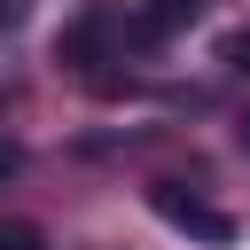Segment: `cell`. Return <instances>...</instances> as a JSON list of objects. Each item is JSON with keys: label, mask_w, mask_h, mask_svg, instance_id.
Listing matches in <instances>:
<instances>
[{"label": "cell", "mask_w": 250, "mask_h": 250, "mask_svg": "<svg viewBox=\"0 0 250 250\" xmlns=\"http://www.w3.org/2000/svg\"><path fill=\"white\" fill-rule=\"evenodd\" d=\"M117 39H125V16H117L109 0H94V8H78V16L55 31V62H70V70H102Z\"/></svg>", "instance_id": "obj_1"}, {"label": "cell", "mask_w": 250, "mask_h": 250, "mask_svg": "<svg viewBox=\"0 0 250 250\" xmlns=\"http://www.w3.org/2000/svg\"><path fill=\"white\" fill-rule=\"evenodd\" d=\"M148 211H156L164 227H180V234H195V242H234V219H227L219 203H203V195H188L180 180H156V188H148Z\"/></svg>", "instance_id": "obj_2"}, {"label": "cell", "mask_w": 250, "mask_h": 250, "mask_svg": "<svg viewBox=\"0 0 250 250\" xmlns=\"http://www.w3.org/2000/svg\"><path fill=\"white\" fill-rule=\"evenodd\" d=\"M203 8H211V0H148V8H141V31H148V39H164V31H188Z\"/></svg>", "instance_id": "obj_3"}, {"label": "cell", "mask_w": 250, "mask_h": 250, "mask_svg": "<svg viewBox=\"0 0 250 250\" xmlns=\"http://www.w3.org/2000/svg\"><path fill=\"white\" fill-rule=\"evenodd\" d=\"M219 62H227V70H234V78H250V23H242V31H227V39H219Z\"/></svg>", "instance_id": "obj_4"}, {"label": "cell", "mask_w": 250, "mask_h": 250, "mask_svg": "<svg viewBox=\"0 0 250 250\" xmlns=\"http://www.w3.org/2000/svg\"><path fill=\"white\" fill-rule=\"evenodd\" d=\"M0 250H39V227H23V219H8V227H0Z\"/></svg>", "instance_id": "obj_5"}]
</instances>
